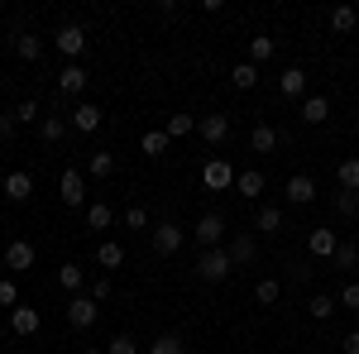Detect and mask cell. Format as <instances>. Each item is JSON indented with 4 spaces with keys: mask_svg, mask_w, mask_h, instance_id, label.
<instances>
[{
    "mask_svg": "<svg viewBox=\"0 0 359 354\" xmlns=\"http://www.w3.org/2000/svg\"><path fill=\"white\" fill-rule=\"evenodd\" d=\"M230 268H235V264H230L225 249H201V259H196V278H201V282H225Z\"/></svg>",
    "mask_w": 359,
    "mask_h": 354,
    "instance_id": "6da1fadb",
    "label": "cell"
},
{
    "mask_svg": "<svg viewBox=\"0 0 359 354\" xmlns=\"http://www.w3.org/2000/svg\"><path fill=\"white\" fill-rule=\"evenodd\" d=\"M192 240L201 249H221V240H225V216H216V211H206V216L192 225Z\"/></svg>",
    "mask_w": 359,
    "mask_h": 354,
    "instance_id": "7a4b0ae2",
    "label": "cell"
},
{
    "mask_svg": "<svg viewBox=\"0 0 359 354\" xmlns=\"http://www.w3.org/2000/svg\"><path fill=\"white\" fill-rule=\"evenodd\" d=\"M182 240H187V230H182L177 220H163V225L154 230V254H163V259H172V254L182 249Z\"/></svg>",
    "mask_w": 359,
    "mask_h": 354,
    "instance_id": "3957f363",
    "label": "cell"
},
{
    "mask_svg": "<svg viewBox=\"0 0 359 354\" xmlns=\"http://www.w3.org/2000/svg\"><path fill=\"white\" fill-rule=\"evenodd\" d=\"M96 316H101V306H96V297H77L67 301V326L72 330H86V326H96Z\"/></svg>",
    "mask_w": 359,
    "mask_h": 354,
    "instance_id": "277c9868",
    "label": "cell"
},
{
    "mask_svg": "<svg viewBox=\"0 0 359 354\" xmlns=\"http://www.w3.org/2000/svg\"><path fill=\"white\" fill-rule=\"evenodd\" d=\"M53 48H57V53H67L72 62H77V57L86 53V29H82V25H62V29L53 34Z\"/></svg>",
    "mask_w": 359,
    "mask_h": 354,
    "instance_id": "5b68a950",
    "label": "cell"
},
{
    "mask_svg": "<svg viewBox=\"0 0 359 354\" xmlns=\"http://www.w3.org/2000/svg\"><path fill=\"white\" fill-rule=\"evenodd\" d=\"M196 135L206 139L211 149H216V144H225V139H230V115H221V110L201 115V120H196Z\"/></svg>",
    "mask_w": 359,
    "mask_h": 354,
    "instance_id": "8992f818",
    "label": "cell"
},
{
    "mask_svg": "<svg viewBox=\"0 0 359 354\" xmlns=\"http://www.w3.org/2000/svg\"><path fill=\"white\" fill-rule=\"evenodd\" d=\"M57 196H62V206H86V177L77 168H67L57 177Z\"/></svg>",
    "mask_w": 359,
    "mask_h": 354,
    "instance_id": "52a82bcc",
    "label": "cell"
},
{
    "mask_svg": "<svg viewBox=\"0 0 359 354\" xmlns=\"http://www.w3.org/2000/svg\"><path fill=\"white\" fill-rule=\"evenodd\" d=\"M283 196H287L292 206H311V201H316V182H311L306 172H292V177L283 182Z\"/></svg>",
    "mask_w": 359,
    "mask_h": 354,
    "instance_id": "ba28073f",
    "label": "cell"
},
{
    "mask_svg": "<svg viewBox=\"0 0 359 354\" xmlns=\"http://www.w3.org/2000/svg\"><path fill=\"white\" fill-rule=\"evenodd\" d=\"M201 182L211 191H225V187H235V168L225 163V158H206V168H201Z\"/></svg>",
    "mask_w": 359,
    "mask_h": 354,
    "instance_id": "9c48e42d",
    "label": "cell"
},
{
    "mask_svg": "<svg viewBox=\"0 0 359 354\" xmlns=\"http://www.w3.org/2000/svg\"><path fill=\"white\" fill-rule=\"evenodd\" d=\"M101 120H106V110L91 106V101H82V106L72 110V120H67V125H72L77 135H96V130H101Z\"/></svg>",
    "mask_w": 359,
    "mask_h": 354,
    "instance_id": "30bf717a",
    "label": "cell"
},
{
    "mask_svg": "<svg viewBox=\"0 0 359 354\" xmlns=\"http://www.w3.org/2000/svg\"><path fill=\"white\" fill-rule=\"evenodd\" d=\"M5 268L29 273L34 268V245H29V240H10V245H5Z\"/></svg>",
    "mask_w": 359,
    "mask_h": 354,
    "instance_id": "8fae6325",
    "label": "cell"
},
{
    "mask_svg": "<svg viewBox=\"0 0 359 354\" xmlns=\"http://www.w3.org/2000/svg\"><path fill=\"white\" fill-rule=\"evenodd\" d=\"M39 326H43V321H39V311L25 306V301L10 311V330H15V335H25V340H29V335H39Z\"/></svg>",
    "mask_w": 359,
    "mask_h": 354,
    "instance_id": "7c38bea8",
    "label": "cell"
},
{
    "mask_svg": "<svg viewBox=\"0 0 359 354\" xmlns=\"http://www.w3.org/2000/svg\"><path fill=\"white\" fill-rule=\"evenodd\" d=\"M297 115H302V125H326L331 120V101L326 96H302V110Z\"/></svg>",
    "mask_w": 359,
    "mask_h": 354,
    "instance_id": "4fadbf2b",
    "label": "cell"
},
{
    "mask_svg": "<svg viewBox=\"0 0 359 354\" xmlns=\"http://www.w3.org/2000/svg\"><path fill=\"white\" fill-rule=\"evenodd\" d=\"M335 230H306V254H316V259H335Z\"/></svg>",
    "mask_w": 359,
    "mask_h": 354,
    "instance_id": "5bb4252c",
    "label": "cell"
},
{
    "mask_svg": "<svg viewBox=\"0 0 359 354\" xmlns=\"http://www.w3.org/2000/svg\"><path fill=\"white\" fill-rule=\"evenodd\" d=\"M235 191H240L245 201H259V196H264V172H259V168H245V172H235Z\"/></svg>",
    "mask_w": 359,
    "mask_h": 354,
    "instance_id": "9a60e30c",
    "label": "cell"
},
{
    "mask_svg": "<svg viewBox=\"0 0 359 354\" xmlns=\"http://www.w3.org/2000/svg\"><path fill=\"white\" fill-rule=\"evenodd\" d=\"M57 86H62L67 96H82V91H86V67H82V62H67V67L57 72Z\"/></svg>",
    "mask_w": 359,
    "mask_h": 354,
    "instance_id": "2e32d148",
    "label": "cell"
},
{
    "mask_svg": "<svg viewBox=\"0 0 359 354\" xmlns=\"http://www.w3.org/2000/svg\"><path fill=\"white\" fill-rule=\"evenodd\" d=\"M278 144H283V139H278L273 125H254V130H249V149H254V154H278Z\"/></svg>",
    "mask_w": 359,
    "mask_h": 354,
    "instance_id": "e0dca14e",
    "label": "cell"
},
{
    "mask_svg": "<svg viewBox=\"0 0 359 354\" xmlns=\"http://www.w3.org/2000/svg\"><path fill=\"white\" fill-rule=\"evenodd\" d=\"M15 53L25 57V62H39V57H43V39H39L34 29H20V34H15Z\"/></svg>",
    "mask_w": 359,
    "mask_h": 354,
    "instance_id": "ac0fdd59",
    "label": "cell"
},
{
    "mask_svg": "<svg viewBox=\"0 0 359 354\" xmlns=\"http://www.w3.org/2000/svg\"><path fill=\"white\" fill-rule=\"evenodd\" d=\"M225 254H230V264H254L259 259V245H254V235H235L225 245Z\"/></svg>",
    "mask_w": 359,
    "mask_h": 354,
    "instance_id": "d6986e66",
    "label": "cell"
},
{
    "mask_svg": "<svg viewBox=\"0 0 359 354\" xmlns=\"http://www.w3.org/2000/svg\"><path fill=\"white\" fill-rule=\"evenodd\" d=\"M5 196H10V201H29V196H34V177H29L25 168L5 177Z\"/></svg>",
    "mask_w": 359,
    "mask_h": 354,
    "instance_id": "ffe728a7",
    "label": "cell"
},
{
    "mask_svg": "<svg viewBox=\"0 0 359 354\" xmlns=\"http://www.w3.org/2000/svg\"><path fill=\"white\" fill-rule=\"evenodd\" d=\"M335 182H340V191H359V154H355V158H340Z\"/></svg>",
    "mask_w": 359,
    "mask_h": 354,
    "instance_id": "44dd1931",
    "label": "cell"
},
{
    "mask_svg": "<svg viewBox=\"0 0 359 354\" xmlns=\"http://www.w3.org/2000/svg\"><path fill=\"white\" fill-rule=\"evenodd\" d=\"M67 130H72V125H67L62 115H43V120H39V135H43V144H57V139H67Z\"/></svg>",
    "mask_w": 359,
    "mask_h": 354,
    "instance_id": "7402d4cb",
    "label": "cell"
},
{
    "mask_svg": "<svg viewBox=\"0 0 359 354\" xmlns=\"http://www.w3.org/2000/svg\"><path fill=\"white\" fill-rule=\"evenodd\" d=\"M273 53H278V43L269 39V34H254V39H249V62H254V67H259V62H269Z\"/></svg>",
    "mask_w": 359,
    "mask_h": 354,
    "instance_id": "603a6c76",
    "label": "cell"
},
{
    "mask_svg": "<svg viewBox=\"0 0 359 354\" xmlns=\"http://www.w3.org/2000/svg\"><path fill=\"white\" fill-rule=\"evenodd\" d=\"M111 220H115V211L106 201H91L86 206V230H111Z\"/></svg>",
    "mask_w": 359,
    "mask_h": 354,
    "instance_id": "cb8c5ba5",
    "label": "cell"
},
{
    "mask_svg": "<svg viewBox=\"0 0 359 354\" xmlns=\"http://www.w3.org/2000/svg\"><path fill=\"white\" fill-rule=\"evenodd\" d=\"M57 282L77 297V292H82V282H86V268H82V264H62V268H57Z\"/></svg>",
    "mask_w": 359,
    "mask_h": 354,
    "instance_id": "d4e9b609",
    "label": "cell"
},
{
    "mask_svg": "<svg viewBox=\"0 0 359 354\" xmlns=\"http://www.w3.org/2000/svg\"><path fill=\"white\" fill-rule=\"evenodd\" d=\"M306 311H311V321H331L335 311H340V301H335V297H326V292H316V297L306 301Z\"/></svg>",
    "mask_w": 359,
    "mask_h": 354,
    "instance_id": "484cf974",
    "label": "cell"
},
{
    "mask_svg": "<svg viewBox=\"0 0 359 354\" xmlns=\"http://www.w3.org/2000/svg\"><path fill=\"white\" fill-rule=\"evenodd\" d=\"M168 144H172V139H168V130H149V135L139 139V149H144L149 158H163V154H168Z\"/></svg>",
    "mask_w": 359,
    "mask_h": 354,
    "instance_id": "4316f807",
    "label": "cell"
},
{
    "mask_svg": "<svg viewBox=\"0 0 359 354\" xmlns=\"http://www.w3.org/2000/svg\"><path fill=\"white\" fill-rule=\"evenodd\" d=\"M120 264H125V249L115 245V240H106V245L96 249V268H106V273H111V268H120Z\"/></svg>",
    "mask_w": 359,
    "mask_h": 354,
    "instance_id": "83f0119b",
    "label": "cell"
},
{
    "mask_svg": "<svg viewBox=\"0 0 359 354\" xmlns=\"http://www.w3.org/2000/svg\"><path fill=\"white\" fill-rule=\"evenodd\" d=\"M254 230H264V235H278V230H283V211H278V206H259V216H254Z\"/></svg>",
    "mask_w": 359,
    "mask_h": 354,
    "instance_id": "f1b7e54d",
    "label": "cell"
},
{
    "mask_svg": "<svg viewBox=\"0 0 359 354\" xmlns=\"http://www.w3.org/2000/svg\"><path fill=\"white\" fill-rule=\"evenodd\" d=\"M230 82L240 86V91H254V86H259V67H254V62H235Z\"/></svg>",
    "mask_w": 359,
    "mask_h": 354,
    "instance_id": "f546056e",
    "label": "cell"
},
{
    "mask_svg": "<svg viewBox=\"0 0 359 354\" xmlns=\"http://www.w3.org/2000/svg\"><path fill=\"white\" fill-rule=\"evenodd\" d=\"M196 135V115H168V139H187Z\"/></svg>",
    "mask_w": 359,
    "mask_h": 354,
    "instance_id": "4dcf8cb0",
    "label": "cell"
},
{
    "mask_svg": "<svg viewBox=\"0 0 359 354\" xmlns=\"http://www.w3.org/2000/svg\"><path fill=\"white\" fill-rule=\"evenodd\" d=\"M278 297H283V282H278V278H264V282L254 287V301H259V306H273Z\"/></svg>",
    "mask_w": 359,
    "mask_h": 354,
    "instance_id": "1f68e13d",
    "label": "cell"
},
{
    "mask_svg": "<svg viewBox=\"0 0 359 354\" xmlns=\"http://www.w3.org/2000/svg\"><path fill=\"white\" fill-rule=\"evenodd\" d=\"M355 25H359V10H355V5H340V10L331 15V29H335V34H350Z\"/></svg>",
    "mask_w": 359,
    "mask_h": 354,
    "instance_id": "d6a6232c",
    "label": "cell"
},
{
    "mask_svg": "<svg viewBox=\"0 0 359 354\" xmlns=\"http://www.w3.org/2000/svg\"><path fill=\"white\" fill-rule=\"evenodd\" d=\"M306 91V72L302 67H287V72H283V96H302Z\"/></svg>",
    "mask_w": 359,
    "mask_h": 354,
    "instance_id": "836d02e7",
    "label": "cell"
},
{
    "mask_svg": "<svg viewBox=\"0 0 359 354\" xmlns=\"http://www.w3.org/2000/svg\"><path fill=\"white\" fill-rule=\"evenodd\" d=\"M335 211L345 220H355L359 216V191H335Z\"/></svg>",
    "mask_w": 359,
    "mask_h": 354,
    "instance_id": "e575fe53",
    "label": "cell"
},
{
    "mask_svg": "<svg viewBox=\"0 0 359 354\" xmlns=\"http://www.w3.org/2000/svg\"><path fill=\"white\" fill-rule=\"evenodd\" d=\"M187 345H182V335H158L154 345H149V354H182Z\"/></svg>",
    "mask_w": 359,
    "mask_h": 354,
    "instance_id": "d590c367",
    "label": "cell"
},
{
    "mask_svg": "<svg viewBox=\"0 0 359 354\" xmlns=\"http://www.w3.org/2000/svg\"><path fill=\"white\" fill-rule=\"evenodd\" d=\"M43 115H39V101H20L15 106V125H39Z\"/></svg>",
    "mask_w": 359,
    "mask_h": 354,
    "instance_id": "8d00e7d4",
    "label": "cell"
},
{
    "mask_svg": "<svg viewBox=\"0 0 359 354\" xmlns=\"http://www.w3.org/2000/svg\"><path fill=\"white\" fill-rule=\"evenodd\" d=\"M331 264H335V268H355V264H359V245H335Z\"/></svg>",
    "mask_w": 359,
    "mask_h": 354,
    "instance_id": "74e56055",
    "label": "cell"
},
{
    "mask_svg": "<svg viewBox=\"0 0 359 354\" xmlns=\"http://www.w3.org/2000/svg\"><path fill=\"white\" fill-rule=\"evenodd\" d=\"M0 306H20V287H15V278H0Z\"/></svg>",
    "mask_w": 359,
    "mask_h": 354,
    "instance_id": "f35d334b",
    "label": "cell"
},
{
    "mask_svg": "<svg viewBox=\"0 0 359 354\" xmlns=\"http://www.w3.org/2000/svg\"><path fill=\"white\" fill-rule=\"evenodd\" d=\"M106 354H139V340L135 335H115L111 345H106Z\"/></svg>",
    "mask_w": 359,
    "mask_h": 354,
    "instance_id": "ab89813d",
    "label": "cell"
},
{
    "mask_svg": "<svg viewBox=\"0 0 359 354\" xmlns=\"http://www.w3.org/2000/svg\"><path fill=\"white\" fill-rule=\"evenodd\" d=\"M111 172H115L111 154H91V177H111Z\"/></svg>",
    "mask_w": 359,
    "mask_h": 354,
    "instance_id": "60d3db41",
    "label": "cell"
},
{
    "mask_svg": "<svg viewBox=\"0 0 359 354\" xmlns=\"http://www.w3.org/2000/svg\"><path fill=\"white\" fill-rule=\"evenodd\" d=\"M340 306H345V311H359V282H345V287H340Z\"/></svg>",
    "mask_w": 359,
    "mask_h": 354,
    "instance_id": "b9f144b4",
    "label": "cell"
},
{
    "mask_svg": "<svg viewBox=\"0 0 359 354\" xmlns=\"http://www.w3.org/2000/svg\"><path fill=\"white\" fill-rule=\"evenodd\" d=\"M125 225H130V230H144V225H149V211H144V206H130V211H125Z\"/></svg>",
    "mask_w": 359,
    "mask_h": 354,
    "instance_id": "7bdbcfd3",
    "label": "cell"
},
{
    "mask_svg": "<svg viewBox=\"0 0 359 354\" xmlns=\"http://www.w3.org/2000/svg\"><path fill=\"white\" fill-rule=\"evenodd\" d=\"M91 297H96V301L111 297V278H96V282H91Z\"/></svg>",
    "mask_w": 359,
    "mask_h": 354,
    "instance_id": "ee69618b",
    "label": "cell"
},
{
    "mask_svg": "<svg viewBox=\"0 0 359 354\" xmlns=\"http://www.w3.org/2000/svg\"><path fill=\"white\" fill-rule=\"evenodd\" d=\"M340 350H345V354H359V330H350V335L340 340Z\"/></svg>",
    "mask_w": 359,
    "mask_h": 354,
    "instance_id": "f6af8a7d",
    "label": "cell"
},
{
    "mask_svg": "<svg viewBox=\"0 0 359 354\" xmlns=\"http://www.w3.org/2000/svg\"><path fill=\"white\" fill-rule=\"evenodd\" d=\"M15 135V115H0V139H10Z\"/></svg>",
    "mask_w": 359,
    "mask_h": 354,
    "instance_id": "bcb514c9",
    "label": "cell"
},
{
    "mask_svg": "<svg viewBox=\"0 0 359 354\" xmlns=\"http://www.w3.org/2000/svg\"><path fill=\"white\" fill-rule=\"evenodd\" d=\"M82 354H101V350H91V345H86V350H82Z\"/></svg>",
    "mask_w": 359,
    "mask_h": 354,
    "instance_id": "7dc6e473",
    "label": "cell"
}]
</instances>
